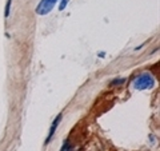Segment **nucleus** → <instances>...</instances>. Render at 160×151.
Segmentation results:
<instances>
[{"label":"nucleus","instance_id":"f257e3e1","mask_svg":"<svg viewBox=\"0 0 160 151\" xmlns=\"http://www.w3.org/2000/svg\"><path fill=\"white\" fill-rule=\"evenodd\" d=\"M135 88L136 90H148V88H152L155 86V79L151 74H142L140 76L136 78L135 80Z\"/></svg>","mask_w":160,"mask_h":151},{"label":"nucleus","instance_id":"f03ea898","mask_svg":"<svg viewBox=\"0 0 160 151\" xmlns=\"http://www.w3.org/2000/svg\"><path fill=\"white\" fill-rule=\"evenodd\" d=\"M58 3V0H40V3L36 7V13L38 15H47L53 9L55 4Z\"/></svg>","mask_w":160,"mask_h":151},{"label":"nucleus","instance_id":"7ed1b4c3","mask_svg":"<svg viewBox=\"0 0 160 151\" xmlns=\"http://www.w3.org/2000/svg\"><path fill=\"white\" fill-rule=\"evenodd\" d=\"M60 122H62V114H59L58 117H56V119L53 120V123H52V126H51V130H49V134H48V137H47L46 143H48L49 140L52 139L53 134H55V131H56V128H58V126H59V123H60Z\"/></svg>","mask_w":160,"mask_h":151},{"label":"nucleus","instance_id":"20e7f679","mask_svg":"<svg viewBox=\"0 0 160 151\" xmlns=\"http://www.w3.org/2000/svg\"><path fill=\"white\" fill-rule=\"evenodd\" d=\"M124 82H126V79L124 78H118L111 82V86H119V84H124Z\"/></svg>","mask_w":160,"mask_h":151},{"label":"nucleus","instance_id":"39448f33","mask_svg":"<svg viewBox=\"0 0 160 151\" xmlns=\"http://www.w3.org/2000/svg\"><path fill=\"white\" fill-rule=\"evenodd\" d=\"M11 4H12V0H8V2H7V6H6V11H4V16H6V18L9 16V9H11Z\"/></svg>","mask_w":160,"mask_h":151},{"label":"nucleus","instance_id":"423d86ee","mask_svg":"<svg viewBox=\"0 0 160 151\" xmlns=\"http://www.w3.org/2000/svg\"><path fill=\"white\" fill-rule=\"evenodd\" d=\"M67 4H68V0H62V3H60V6H59V11H63Z\"/></svg>","mask_w":160,"mask_h":151},{"label":"nucleus","instance_id":"0eeeda50","mask_svg":"<svg viewBox=\"0 0 160 151\" xmlns=\"http://www.w3.org/2000/svg\"><path fill=\"white\" fill-rule=\"evenodd\" d=\"M69 148H71V146H69L68 142H66L63 144V147H62V150H60V151H69Z\"/></svg>","mask_w":160,"mask_h":151},{"label":"nucleus","instance_id":"6e6552de","mask_svg":"<svg viewBox=\"0 0 160 151\" xmlns=\"http://www.w3.org/2000/svg\"><path fill=\"white\" fill-rule=\"evenodd\" d=\"M99 56L100 58H104V52H99Z\"/></svg>","mask_w":160,"mask_h":151}]
</instances>
